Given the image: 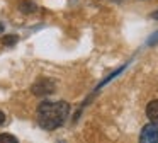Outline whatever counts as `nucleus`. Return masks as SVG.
<instances>
[{"instance_id":"1","label":"nucleus","mask_w":158,"mask_h":143,"mask_svg":"<svg viewBox=\"0 0 158 143\" xmlns=\"http://www.w3.org/2000/svg\"><path fill=\"white\" fill-rule=\"evenodd\" d=\"M70 114V104L65 101L58 102H43L38 107V123L43 129H53L65 124L66 118Z\"/></svg>"},{"instance_id":"2","label":"nucleus","mask_w":158,"mask_h":143,"mask_svg":"<svg viewBox=\"0 0 158 143\" xmlns=\"http://www.w3.org/2000/svg\"><path fill=\"white\" fill-rule=\"evenodd\" d=\"M55 89H56L55 82H53V80H49V78H46V77H41V78H38V80H36L34 84H32L31 92H32L34 95H39V97H44V95L53 94V92H55Z\"/></svg>"},{"instance_id":"3","label":"nucleus","mask_w":158,"mask_h":143,"mask_svg":"<svg viewBox=\"0 0 158 143\" xmlns=\"http://www.w3.org/2000/svg\"><path fill=\"white\" fill-rule=\"evenodd\" d=\"M139 143H158V123H148L146 126H143Z\"/></svg>"},{"instance_id":"4","label":"nucleus","mask_w":158,"mask_h":143,"mask_svg":"<svg viewBox=\"0 0 158 143\" xmlns=\"http://www.w3.org/2000/svg\"><path fill=\"white\" fill-rule=\"evenodd\" d=\"M146 116L151 123H158V99L148 102L146 106Z\"/></svg>"},{"instance_id":"5","label":"nucleus","mask_w":158,"mask_h":143,"mask_svg":"<svg viewBox=\"0 0 158 143\" xmlns=\"http://www.w3.org/2000/svg\"><path fill=\"white\" fill-rule=\"evenodd\" d=\"M19 10H21L22 14H34L36 10H38V5L29 2V0H21V2H19Z\"/></svg>"},{"instance_id":"6","label":"nucleus","mask_w":158,"mask_h":143,"mask_svg":"<svg viewBox=\"0 0 158 143\" xmlns=\"http://www.w3.org/2000/svg\"><path fill=\"white\" fill-rule=\"evenodd\" d=\"M17 41H19L17 34H7V36L2 37V44H4V46H14Z\"/></svg>"},{"instance_id":"7","label":"nucleus","mask_w":158,"mask_h":143,"mask_svg":"<svg viewBox=\"0 0 158 143\" xmlns=\"http://www.w3.org/2000/svg\"><path fill=\"white\" fill-rule=\"evenodd\" d=\"M0 143H19V140L14 135L9 133H0Z\"/></svg>"},{"instance_id":"8","label":"nucleus","mask_w":158,"mask_h":143,"mask_svg":"<svg viewBox=\"0 0 158 143\" xmlns=\"http://www.w3.org/2000/svg\"><path fill=\"white\" fill-rule=\"evenodd\" d=\"M4 123H5V114H4L2 111H0V126L4 124Z\"/></svg>"},{"instance_id":"9","label":"nucleus","mask_w":158,"mask_h":143,"mask_svg":"<svg viewBox=\"0 0 158 143\" xmlns=\"http://www.w3.org/2000/svg\"><path fill=\"white\" fill-rule=\"evenodd\" d=\"M151 19H156L158 20V10H155V12L151 14Z\"/></svg>"},{"instance_id":"10","label":"nucleus","mask_w":158,"mask_h":143,"mask_svg":"<svg viewBox=\"0 0 158 143\" xmlns=\"http://www.w3.org/2000/svg\"><path fill=\"white\" fill-rule=\"evenodd\" d=\"M0 31H4V24H0Z\"/></svg>"}]
</instances>
